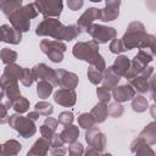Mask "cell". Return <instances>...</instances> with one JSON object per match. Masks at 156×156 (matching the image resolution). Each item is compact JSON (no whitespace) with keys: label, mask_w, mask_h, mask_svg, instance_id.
Instances as JSON below:
<instances>
[{"label":"cell","mask_w":156,"mask_h":156,"mask_svg":"<svg viewBox=\"0 0 156 156\" xmlns=\"http://www.w3.org/2000/svg\"><path fill=\"white\" fill-rule=\"evenodd\" d=\"M121 40L123 43L124 50L149 49L152 52L156 51L155 50V37L152 34L146 33L144 24L139 21H134L128 24L127 30L123 34V38Z\"/></svg>","instance_id":"6da1fadb"},{"label":"cell","mask_w":156,"mask_h":156,"mask_svg":"<svg viewBox=\"0 0 156 156\" xmlns=\"http://www.w3.org/2000/svg\"><path fill=\"white\" fill-rule=\"evenodd\" d=\"M35 34L39 37H51L58 41H71L80 34V30L76 24L63 26L57 18H44L37 26Z\"/></svg>","instance_id":"7a4b0ae2"},{"label":"cell","mask_w":156,"mask_h":156,"mask_svg":"<svg viewBox=\"0 0 156 156\" xmlns=\"http://www.w3.org/2000/svg\"><path fill=\"white\" fill-rule=\"evenodd\" d=\"M72 54L76 58L87 61L90 66L104 72L106 68L105 58L99 52V44L94 40L89 41H78L72 49Z\"/></svg>","instance_id":"3957f363"},{"label":"cell","mask_w":156,"mask_h":156,"mask_svg":"<svg viewBox=\"0 0 156 156\" xmlns=\"http://www.w3.org/2000/svg\"><path fill=\"white\" fill-rule=\"evenodd\" d=\"M38 10L34 6V2H29L24 6H22L20 10H17L15 13H12L9 20L11 23V27H13L16 30L24 33L29 30L30 27V20L35 18L38 16Z\"/></svg>","instance_id":"277c9868"},{"label":"cell","mask_w":156,"mask_h":156,"mask_svg":"<svg viewBox=\"0 0 156 156\" xmlns=\"http://www.w3.org/2000/svg\"><path fill=\"white\" fill-rule=\"evenodd\" d=\"M7 123L12 129H15L24 139H28V138L33 136L37 132L35 123L33 121H30L29 118L23 117L18 113H13V115L9 116Z\"/></svg>","instance_id":"5b68a950"},{"label":"cell","mask_w":156,"mask_h":156,"mask_svg":"<svg viewBox=\"0 0 156 156\" xmlns=\"http://www.w3.org/2000/svg\"><path fill=\"white\" fill-rule=\"evenodd\" d=\"M40 50L49 57L54 63H60L63 60V52L67 50V46L63 41L43 39L40 41Z\"/></svg>","instance_id":"8992f818"},{"label":"cell","mask_w":156,"mask_h":156,"mask_svg":"<svg viewBox=\"0 0 156 156\" xmlns=\"http://www.w3.org/2000/svg\"><path fill=\"white\" fill-rule=\"evenodd\" d=\"M34 6L45 18H57L62 12L63 2L61 0H37Z\"/></svg>","instance_id":"52a82bcc"},{"label":"cell","mask_w":156,"mask_h":156,"mask_svg":"<svg viewBox=\"0 0 156 156\" xmlns=\"http://www.w3.org/2000/svg\"><path fill=\"white\" fill-rule=\"evenodd\" d=\"M98 44H105L110 40L117 38V30L113 27L102 26V24H91L89 30L87 32Z\"/></svg>","instance_id":"ba28073f"},{"label":"cell","mask_w":156,"mask_h":156,"mask_svg":"<svg viewBox=\"0 0 156 156\" xmlns=\"http://www.w3.org/2000/svg\"><path fill=\"white\" fill-rule=\"evenodd\" d=\"M0 83L1 87L5 90V96H6V102L5 106L9 108H12V104L15 100H17L18 98H21V91H20V87H18V80L17 79H11V78H6L4 76H1L0 78Z\"/></svg>","instance_id":"9c48e42d"},{"label":"cell","mask_w":156,"mask_h":156,"mask_svg":"<svg viewBox=\"0 0 156 156\" xmlns=\"http://www.w3.org/2000/svg\"><path fill=\"white\" fill-rule=\"evenodd\" d=\"M32 74H33V79L39 82V80H45L49 82L52 87H57L58 85V80H57V76L55 69H52L51 67H49L45 63H38L32 68Z\"/></svg>","instance_id":"30bf717a"},{"label":"cell","mask_w":156,"mask_h":156,"mask_svg":"<svg viewBox=\"0 0 156 156\" xmlns=\"http://www.w3.org/2000/svg\"><path fill=\"white\" fill-rule=\"evenodd\" d=\"M85 141L90 147L100 152H102L106 147V136L98 127H93L85 132Z\"/></svg>","instance_id":"8fae6325"},{"label":"cell","mask_w":156,"mask_h":156,"mask_svg":"<svg viewBox=\"0 0 156 156\" xmlns=\"http://www.w3.org/2000/svg\"><path fill=\"white\" fill-rule=\"evenodd\" d=\"M95 20H100V9L98 7H89L84 11V13L77 21V28L82 32H88L91 24H94Z\"/></svg>","instance_id":"7c38bea8"},{"label":"cell","mask_w":156,"mask_h":156,"mask_svg":"<svg viewBox=\"0 0 156 156\" xmlns=\"http://www.w3.org/2000/svg\"><path fill=\"white\" fill-rule=\"evenodd\" d=\"M56 76H57V80H58V85L62 87V89H69V90H74L79 83V78L76 73L66 71V69H56Z\"/></svg>","instance_id":"4fadbf2b"},{"label":"cell","mask_w":156,"mask_h":156,"mask_svg":"<svg viewBox=\"0 0 156 156\" xmlns=\"http://www.w3.org/2000/svg\"><path fill=\"white\" fill-rule=\"evenodd\" d=\"M119 0H108L105 2V7L100 9V20L102 22H111L119 16Z\"/></svg>","instance_id":"5bb4252c"},{"label":"cell","mask_w":156,"mask_h":156,"mask_svg":"<svg viewBox=\"0 0 156 156\" xmlns=\"http://www.w3.org/2000/svg\"><path fill=\"white\" fill-rule=\"evenodd\" d=\"M22 40V33L16 30L10 24H0V41L18 45Z\"/></svg>","instance_id":"9a60e30c"},{"label":"cell","mask_w":156,"mask_h":156,"mask_svg":"<svg viewBox=\"0 0 156 156\" xmlns=\"http://www.w3.org/2000/svg\"><path fill=\"white\" fill-rule=\"evenodd\" d=\"M54 100L56 104H58L63 107H72L77 101V94L74 90L58 89L54 94Z\"/></svg>","instance_id":"2e32d148"},{"label":"cell","mask_w":156,"mask_h":156,"mask_svg":"<svg viewBox=\"0 0 156 156\" xmlns=\"http://www.w3.org/2000/svg\"><path fill=\"white\" fill-rule=\"evenodd\" d=\"M112 96L116 100V102H126L132 100L135 96L134 89L129 84H123V85H117L116 88L112 89Z\"/></svg>","instance_id":"e0dca14e"},{"label":"cell","mask_w":156,"mask_h":156,"mask_svg":"<svg viewBox=\"0 0 156 156\" xmlns=\"http://www.w3.org/2000/svg\"><path fill=\"white\" fill-rule=\"evenodd\" d=\"M130 151L134 154V156H155V152L151 149V146L147 145L139 136L132 141V144H130Z\"/></svg>","instance_id":"ac0fdd59"},{"label":"cell","mask_w":156,"mask_h":156,"mask_svg":"<svg viewBox=\"0 0 156 156\" xmlns=\"http://www.w3.org/2000/svg\"><path fill=\"white\" fill-rule=\"evenodd\" d=\"M121 77L112 69V67H107L105 68V71L102 72V88H105L106 90H112L113 88L117 87V84L119 83Z\"/></svg>","instance_id":"d6986e66"},{"label":"cell","mask_w":156,"mask_h":156,"mask_svg":"<svg viewBox=\"0 0 156 156\" xmlns=\"http://www.w3.org/2000/svg\"><path fill=\"white\" fill-rule=\"evenodd\" d=\"M49 150H50V141L44 138H39L28 150L26 156H46Z\"/></svg>","instance_id":"ffe728a7"},{"label":"cell","mask_w":156,"mask_h":156,"mask_svg":"<svg viewBox=\"0 0 156 156\" xmlns=\"http://www.w3.org/2000/svg\"><path fill=\"white\" fill-rule=\"evenodd\" d=\"M139 138L143 139L147 145H155L156 144V123L152 121L150 122L139 134Z\"/></svg>","instance_id":"44dd1931"},{"label":"cell","mask_w":156,"mask_h":156,"mask_svg":"<svg viewBox=\"0 0 156 156\" xmlns=\"http://www.w3.org/2000/svg\"><path fill=\"white\" fill-rule=\"evenodd\" d=\"M2 156H17L22 150V145L16 139H9L1 145Z\"/></svg>","instance_id":"7402d4cb"},{"label":"cell","mask_w":156,"mask_h":156,"mask_svg":"<svg viewBox=\"0 0 156 156\" xmlns=\"http://www.w3.org/2000/svg\"><path fill=\"white\" fill-rule=\"evenodd\" d=\"M60 136H61V139L65 141V144H72V143L77 141V139H78V136H79L78 126H74V124L66 126V127L63 128V130L60 133Z\"/></svg>","instance_id":"603a6c76"},{"label":"cell","mask_w":156,"mask_h":156,"mask_svg":"<svg viewBox=\"0 0 156 156\" xmlns=\"http://www.w3.org/2000/svg\"><path fill=\"white\" fill-rule=\"evenodd\" d=\"M22 7V0H0V10L9 18Z\"/></svg>","instance_id":"cb8c5ba5"},{"label":"cell","mask_w":156,"mask_h":156,"mask_svg":"<svg viewBox=\"0 0 156 156\" xmlns=\"http://www.w3.org/2000/svg\"><path fill=\"white\" fill-rule=\"evenodd\" d=\"M129 65H130V60L124 55H119V56H117V58L115 60V62L111 67L119 77H124V74L127 73V71L129 68Z\"/></svg>","instance_id":"d4e9b609"},{"label":"cell","mask_w":156,"mask_h":156,"mask_svg":"<svg viewBox=\"0 0 156 156\" xmlns=\"http://www.w3.org/2000/svg\"><path fill=\"white\" fill-rule=\"evenodd\" d=\"M90 115L93 116V118L95 119L96 123H102V122L107 118V116H108L107 105H106V104H102V102L96 104V105L91 108Z\"/></svg>","instance_id":"484cf974"},{"label":"cell","mask_w":156,"mask_h":156,"mask_svg":"<svg viewBox=\"0 0 156 156\" xmlns=\"http://www.w3.org/2000/svg\"><path fill=\"white\" fill-rule=\"evenodd\" d=\"M129 85L134 89V91H138L140 94H145V93H147L150 90L149 80H146L141 76H136L133 79H130L129 80Z\"/></svg>","instance_id":"4316f807"},{"label":"cell","mask_w":156,"mask_h":156,"mask_svg":"<svg viewBox=\"0 0 156 156\" xmlns=\"http://www.w3.org/2000/svg\"><path fill=\"white\" fill-rule=\"evenodd\" d=\"M22 69H23V67H21L20 65H16V63L6 65V67L4 68V73H2V76L6 77V78H11V79L21 80V77H22Z\"/></svg>","instance_id":"83f0119b"},{"label":"cell","mask_w":156,"mask_h":156,"mask_svg":"<svg viewBox=\"0 0 156 156\" xmlns=\"http://www.w3.org/2000/svg\"><path fill=\"white\" fill-rule=\"evenodd\" d=\"M132 108L136 113L145 112L149 108V102H147L146 98L143 96V95H135L132 99Z\"/></svg>","instance_id":"f1b7e54d"},{"label":"cell","mask_w":156,"mask_h":156,"mask_svg":"<svg viewBox=\"0 0 156 156\" xmlns=\"http://www.w3.org/2000/svg\"><path fill=\"white\" fill-rule=\"evenodd\" d=\"M54 90V87L45 80H39L37 84V94L40 99H48Z\"/></svg>","instance_id":"f546056e"},{"label":"cell","mask_w":156,"mask_h":156,"mask_svg":"<svg viewBox=\"0 0 156 156\" xmlns=\"http://www.w3.org/2000/svg\"><path fill=\"white\" fill-rule=\"evenodd\" d=\"M18 55L16 51L9 49V48H4L0 50V58L1 61L5 63V65H11V63H15V61L17 60Z\"/></svg>","instance_id":"4dcf8cb0"},{"label":"cell","mask_w":156,"mask_h":156,"mask_svg":"<svg viewBox=\"0 0 156 156\" xmlns=\"http://www.w3.org/2000/svg\"><path fill=\"white\" fill-rule=\"evenodd\" d=\"M34 111H37L39 115L45 116V117H50L54 112V107L51 104L46 102V101H39L35 104L34 106Z\"/></svg>","instance_id":"1f68e13d"},{"label":"cell","mask_w":156,"mask_h":156,"mask_svg":"<svg viewBox=\"0 0 156 156\" xmlns=\"http://www.w3.org/2000/svg\"><path fill=\"white\" fill-rule=\"evenodd\" d=\"M78 124H79L80 128L88 130V129L95 127L96 122H95V119L93 118V116H91L90 113H82V115L78 117Z\"/></svg>","instance_id":"d6a6232c"},{"label":"cell","mask_w":156,"mask_h":156,"mask_svg":"<svg viewBox=\"0 0 156 156\" xmlns=\"http://www.w3.org/2000/svg\"><path fill=\"white\" fill-rule=\"evenodd\" d=\"M12 108L16 111V113L22 115V113H24V112H27V111L29 110V101H28L26 98L21 96V98H18L17 100L13 101Z\"/></svg>","instance_id":"836d02e7"},{"label":"cell","mask_w":156,"mask_h":156,"mask_svg":"<svg viewBox=\"0 0 156 156\" xmlns=\"http://www.w3.org/2000/svg\"><path fill=\"white\" fill-rule=\"evenodd\" d=\"M87 76H88V79L91 84L94 85H98L101 83L102 80V72H100L99 69L94 68L93 66H89L88 71H87Z\"/></svg>","instance_id":"e575fe53"},{"label":"cell","mask_w":156,"mask_h":156,"mask_svg":"<svg viewBox=\"0 0 156 156\" xmlns=\"http://www.w3.org/2000/svg\"><path fill=\"white\" fill-rule=\"evenodd\" d=\"M107 112H108V115L111 116V117H113V118H118V117H121L122 115H123V112H124V108H123V106L119 104V102H111L108 106H107Z\"/></svg>","instance_id":"d590c367"},{"label":"cell","mask_w":156,"mask_h":156,"mask_svg":"<svg viewBox=\"0 0 156 156\" xmlns=\"http://www.w3.org/2000/svg\"><path fill=\"white\" fill-rule=\"evenodd\" d=\"M34 79H33V74H32V68L28 67H23L22 69V77H21V83L24 87H30L33 84Z\"/></svg>","instance_id":"8d00e7d4"},{"label":"cell","mask_w":156,"mask_h":156,"mask_svg":"<svg viewBox=\"0 0 156 156\" xmlns=\"http://www.w3.org/2000/svg\"><path fill=\"white\" fill-rule=\"evenodd\" d=\"M83 152H84V147H83L82 143L74 141V143L69 144V146H68V156H83Z\"/></svg>","instance_id":"74e56055"},{"label":"cell","mask_w":156,"mask_h":156,"mask_svg":"<svg viewBox=\"0 0 156 156\" xmlns=\"http://www.w3.org/2000/svg\"><path fill=\"white\" fill-rule=\"evenodd\" d=\"M73 119H74V116H73V113H72L71 111H62V112L58 115L57 122H58L60 124H62V126L66 127V126L72 124Z\"/></svg>","instance_id":"f35d334b"},{"label":"cell","mask_w":156,"mask_h":156,"mask_svg":"<svg viewBox=\"0 0 156 156\" xmlns=\"http://www.w3.org/2000/svg\"><path fill=\"white\" fill-rule=\"evenodd\" d=\"M108 49H110V51L112 54H121V52L126 51L124 50V46H123V43H122L121 39H113V40H111Z\"/></svg>","instance_id":"ab89813d"},{"label":"cell","mask_w":156,"mask_h":156,"mask_svg":"<svg viewBox=\"0 0 156 156\" xmlns=\"http://www.w3.org/2000/svg\"><path fill=\"white\" fill-rule=\"evenodd\" d=\"M96 96H98V99L100 100V102H102V104H107V102L110 101V99H111L110 91L106 90V89L102 88V87H98V88H96Z\"/></svg>","instance_id":"60d3db41"},{"label":"cell","mask_w":156,"mask_h":156,"mask_svg":"<svg viewBox=\"0 0 156 156\" xmlns=\"http://www.w3.org/2000/svg\"><path fill=\"white\" fill-rule=\"evenodd\" d=\"M40 134H41V138H44V139H46V140H51L52 138H54V135L56 134V132H54L52 129H50V128H48L46 126H41L40 127Z\"/></svg>","instance_id":"b9f144b4"},{"label":"cell","mask_w":156,"mask_h":156,"mask_svg":"<svg viewBox=\"0 0 156 156\" xmlns=\"http://www.w3.org/2000/svg\"><path fill=\"white\" fill-rule=\"evenodd\" d=\"M65 141L61 139L60 134H55L54 138L50 140V149H57V147H63Z\"/></svg>","instance_id":"7bdbcfd3"},{"label":"cell","mask_w":156,"mask_h":156,"mask_svg":"<svg viewBox=\"0 0 156 156\" xmlns=\"http://www.w3.org/2000/svg\"><path fill=\"white\" fill-rule=\"evenodd\" d=\"M9 121V115H7V107L5 104L0 102V124H5Z\"/></svg>","instance_id":"ee69618b"},{"label":"cell","mask_w":156,"mask_h":156,"mask_svg":"<svg viewBox=\"0 0 156 156\" xmlns=\"http://www.w3.org/2000/svg\"><path fill=\"white\" fill-rule=\"evenodd\" d=\"M43 124H44V126H46L48 128L52 129L54 132H56L57 126H58V122H57V119H55V118H52V117H46Z\"/></svg>","instance_id":"f6af8a7d"},{"label":"cell","mask_w":156,"mask_h":156,"mask_svg":"<svg viewBox=\"0 0 156 156\" xmlns=\"http://www.w3.org/2000/svg\"><path fill=\"white\" fill-rule=\"evenodd\" d=\"M83 1L82 0H67V6L69 7V10L72 11H77L83 6Z\"/></svg>","instance_id":"bcb514c9"},{"label":"cell","mask_w":156,"mask_h":156,"mask_svg":"<svg viewBox=\"0 0 156 156\" xmlns=\"http://www.w3.org/2000/svg\"><path fill=\"white\" fill-rule=\"evenodd\" d=\"M66 152H67V149L63 146V147H57V149H50V154H51V156H54V155H66Z\"/></svg>","instance_id":"7dc6e473"},{"label":"cell","mask_w":156,"mask_h":156,"mask_svg":"<svg viewBox=\"0 0 156 156\" xmlns=\"http://www.w3.org/2000/svg\"><path fill=\"white\" fill-rule=\"evenodd\" d=\"M83 154H84V156H101V152L93 147H88Z\"/></svg>","instance_id":"c3c4849f"},{"label":"cell","mask_w":156,"mask_h":156,"mask_svg":"<svg viewBox=\"0 0 156 156\" xmlns=\"http://www.w3.org/2000/svg\"><path fill=\"white\" fill-rule=\"evenodd\" d=\"M39 117H40V115H39L37 111H30V112H28V115H27V118H29V119L33 121V122L38 121Z\"/></svg>","instance_id":"681fc988"},{"label":"cell","mask_w":156,"mask_h":156,"mask_svg":"<svg viewBox=\"0 0 156 156\" xmlns=\"http://www.w3.org/2000/svg\"><path fill=\"white\" fill-rule=\"evenodd\" d=\"M0 78H1V77H0ZM0 93H4V94H5V90H4V88L1 87V83H0Z\"/></svg>","instance_id":"f907efd6"},{"label":"cell","mask_w":156,"mask_h":156,"mask_svg":"<svg viewBox=\"0 0 156 156\" xmlns=\"http://www.w3.org/2000/svg\"><path fill=\"white\" fill-rule=\"evenodd\" d=\"M101 156H112V155H111V154H108V152H107V154H101Z\"/></svg>","instance_id":"816d5d0a"},{"label":"cell","mask_w":156,"mask_h":156,"mask_svg":"<svg viewBox=\"0 0 156 156\" xmlns=\"http://www.w3.org/2000/svg\"><path fill=\"white\" fill-rule=\"evenodd\" d=\"M0 156H2V150H1V145H0Z\"/></svg>","instance_id":"f5cc1de1"},{"label":"cell","mask_w":156,"mask_h":156,"mask_svg":"<svg viewBox=\"0 0 156 156\" xmlns=\"http://www.w3.org/2000/svg\"><path fill=\"white\" fill-rule=\"evenodd\" d=\"M54 156H63V155H54Z\"/></svg>","instance_id":"db71d44e"}]
</instances>
